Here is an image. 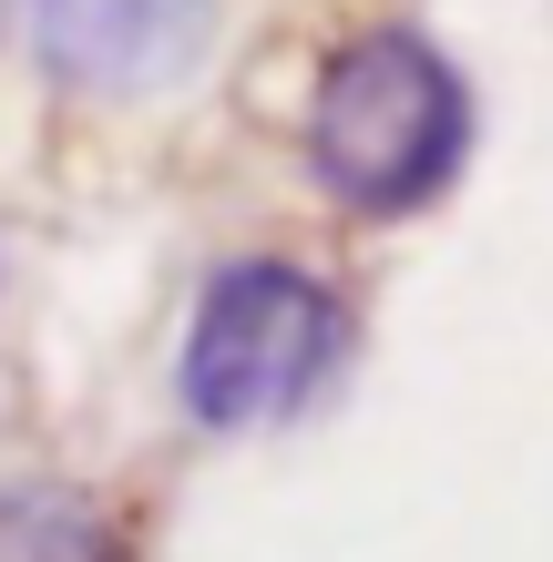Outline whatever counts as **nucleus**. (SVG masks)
<instances>
[{
    "label": "nucleus",
    "mask_w": 553,
    "mask_h": 562,
    "mask_svg": "<svg viewBox=\"0 0 553 562\" xmlns=\"http://www.w3.org/2000/svg\"><path fill=\"white\" fill-rule=\"evenodd\" d=\"M298 134H308L318 194L389 225V215H420L451 194V175L472 154V82L431 31L379 21V31H349L318 61Z\"/></svg>",
    "instance_id": "obj_1"
},
{
    "label": "nucleus",
    "mask_w": 553,
    "mask_h": 562,
    "mask_svg": "<svg viewBox=\"0 0 553 562\" xmlns=\"http://www.w3.org/2000/svg\"><path fill=\"white\" fill-rule=\"evenodd\" d=\"M42 72L92 103H144L215 52V0H31Z\"/></svg>",
    "instance_id": "obj_3"
},
{
    "label": "nucleus",
    "mask_w": 553,
    "mask_h": 562,
    "mask_svg": "<svg viewBox=\"0 0 553 562\" xmlns=\"http://www.w3.org/2000/svg\"><path fill=\"white\" fill-rule=\"evenodd\" d=\"M0 562H134V521L82 481L11 471L0 481Z\"/></svg>",
    "instance_id": "obj_4"
},
{
    "label": "nucleus",
    "mask_w": 553,
    "mask_h": 562,
    "mask_svg": "<svg viewBox=\"0 0 553 562\" xmlns=\"http://www.w3.org/2000/svg\"><path fill=\"white\" fill-rule=\"evenodd\" d=\"M360 358V317L349 296L298 267V256H225L195 286L185 348H175V400L195 429H277L318 409L339 389V369Z\"/></svg>",
    "instance_id": "obj_2"
}]
</instances>
